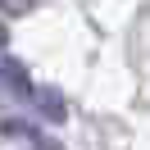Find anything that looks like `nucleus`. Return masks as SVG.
Instances as JSON below:
<instances>
[{
    "instance_id": "1",
    "label": "nucleus",
    "mask_w": 150,
    "mask_h": 150,
    "mask_svg": "<svg viewBox=\"0 0 150 150\" xmlns=\"http://www.w3.org/2000/svg\"><path fill=\"white\" fill-rule=\"evenodd\" d=\"M5 41H9V32H5V23H0V50H5Z\"/></svg>"
}]
</instances>
